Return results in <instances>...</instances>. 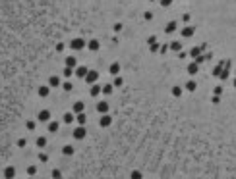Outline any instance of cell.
<instances>
[{
	"instance_id": "obj_1",
	"label": "cell",
	"mask_w": 236,
	"mask_h": 179,
	"mask_svg": "<svg viewBox=\"0 0 236 179\" xmlns=\"http://www.w3.org/2000/svg\"><path fill=\"white\" fill-rule=\"evenodd\" d=\"M85 135H87V131H85V127H83V125H78V127L74 129V139L81 141V139H85Z\"/></svg>"
},
{
	"instance_id": "obj_2",
	"label": "cell",
	"mask_w": 236,
	"mask_h": 179,
	"mask_svg": "<svg viewBox=\"0 0 236 179\" xmlns=\"http://www.w3.org/2000/svg\"><path fill=\"white\" fill-rule=\"evenodd\" d=\"M70 46L74 48V50H81V48L85 46V40H83V39H79V37H78V39H74V40H72V44H70Z\"/></svg>"
},
{
	"instance_id": "obj_3",
	"label": "cell",
	"mask_w": 236,
	"mask_h": 179,
	"mask_svg": "<svg viewBox=\"0 0 236 179\" xmlns=\"http://www.w3.org/2000/svg\"><path fill=\"white\" fill-rule=\"evenodd\" d=\"M97 77H99V73H97L95 70H91V71H87V75H85V81L91 85V83H95V81H97Z\"/></svg>"
},
{
	"instance_id": "obj_4",
	"label": "cell",
	"mask_w": 236,
	"mask_h": 179,
	"mask_svg": "<svg viewBox=\"0 0 236 179\" xmlns=\"http://www.w3.org/2000/svg\"><path fill=\"white\" fill-rule=\"evenodd\" d=\"M203 50H205V44H203V46H194L192 50H190V56H192V58H197V56H201Z\"/></svg>"
},
{
	"instance_id": "obj_5",
	"label": "cell",
	"mask_w": 236,
	"mask_h": 179,
	"mask_svg": "<svg viewBox=\"0 0 236 179\" xmlns=\"http://www.w3.org/2000/svg\"><path fill=\"white\" fill-rule=\"evenodd\" d=\"M197 71H199V64H197V62H192V64L188 66V73H190V75H196Z\"/></svg>"
},
{
	"instance_id": "obj_6",
	"label": "cell",
	"mask_w": 236,
	"mask_h": 179,
	"mask_svg": "<svg viewBox=\"0 0 236 179\" xmlns=\"http://www.w3.org/2000/svg\"><path fill=\"white\" fill-rule=\"evenodd\" d=\"M87 48H89V50H93V52L99 50V40H97V39H91V40L87 43Z\"/></svg>"
},
{
	"instance_id": "obj_7",
	"label": "cell",
	"mask_w": 236,
	"mask_h": 179,
	"mask_svg": "<svg viewBox=\"0 0 236 179\" xmlns=\"http://www.w3.org/2000/svg\"><path fill=\"white\" fill-rule=\"evenodd\" d=\"M48 120H50V112H48V110L39 112V121H48Z\"/></svg>"
},
{
	"instance_id": "obj_8",
	"label": "cell",
	"mask_w": 236,
	"mask_h": 179,
	"mask_svg": "<svg viewBox=\"0 0 236 179\" xmlns=\"http://www.w3.org/2000/svg\"><path fill=\"white\" fill-rule=\"evenodd\" d=\"M97 110H99L101 114H107V112H108V104L105 102V100H101V102L97 104Z\"/></svg>"
},
{
	"instance_id": "obj_9",
	"label": "cell",
	"mask_w": 236,
	"mask_h": 179,
	"mask_svg": "<svg viewBox=\"0 0 236 179\" xmlns=\"http://www.w3.org/2000/svg\"><path fill=\"white\" fill-rule=\"evenodd\" d=\"M87 67H85V66H79V67H76V75H78V77H85V75H87Z\"/></svg>"
},
{
	"instance_id": "obj_10",
	"label": "cell",
	"mask_w": 236,
	"mask_h": 179,
	"mask_svg": "<svg viewBox=\"0 0 236 179\" xmlns=\"http://www.w3.org/2000/svg\"><path fill=\"white\" fill-rule=\"evenodd\" d=\"M194 35V27H184V29H182V37H186V39H188V37H192Z\"/></svg>"
},
{
	"instance_id": "obj_11",
	"label": "cell",
	"mask_w": 236,
	"mask_h": 179,
	"mask_svg": "<svg viewBox=\"0 0 236 179\" xmlns=\"http://www.w3.org/2000/svg\"><path fill=\"white\" fill-rule=\"evenodd\" d=\"M48 85H50V87H58V85H60V77L52 75L50 79H48Z\"/></svg>"
},
{
	"instance_id": "obj_12",
	"label": "cell",
	"mask_w": 236,
	"mask_h": 179,
	"mask_svg": "<svg viewBox=\"0 0 236 179\" xmlns=\"http://www.w3.org/2000/svg\"><path fill=\"white\" fill-rule=\"evenodd\" d=\"M223 67H225V62L217 64V67L213 70V75H215V77H219V75H221V71H223Z\"/></svg>"
},
{
	"instance_id": "obj_13",
	"label": "cell",
	"mask_w": 236,
	"mask_h": 179,
	"mask_svg": "<svg viewBox=\"0 0 236 179\" xmlns=\"http://www.w3.org/2000/svg\"><path fill=\"white\" fill-rule=\"evenodd\" d=\"M62 152L66 154V156H72V154H74V146H72V145H66V146L62 148Z\"/></svg>"
},
{
	"instance_id": "obj_14",
	"label": "cell",
	"mask_w": 236,
	"mask_h": 179,
	"mask_svg": "<svg viewBox=\"0 0 236 179\" xmlns=\"http://www.w3.org/2000/svg\"><path fill=\"white\" fill-rule=\"evenodd\" d=\"M108 125H111V117L103 116V117H101V127H108Z\"/></svg>"
},
{
	"instance_id": "obj_15",
	"label": "cell",
	"mask_w": 236,
	"mask_h": 179,
	"mask_svg": "<svg viewBox=\"0 0 236 179\" xmlns=\"http://www.w3.org/2000/svg\"><path fill=\"white\" fill-rule=\"evenodd\" d=\"M74 112L76 114H79V112H83V102H81V100H78V102L74 104Z\"/></svg>"
},
{
	"instance_id": "obj_16",
	"label": "cell",
	"mask_w": 236,
	"mask_h": 179,
	"mask_svg": "<svg viewBox=\"0 0 236 179\" xmlns=\"http://www.w3.org/2000/svg\"><path fill=\"white\" fill-rule=\"evenodd\" d=\"M168 48H170V50H174V52H180V48H182V44H180V43H178V40H174V43H172V44H170V46H168Z\"/></svg>"
},
{
	"instance_id": "obj_17",
	"label": "cell",
	"mask_w": 236,
	"mask_h": 179,
	"mask_svg": "<svg viewBox=\"0 0 236 179\" xmlns=\"http://www.w3.org/2000/svg\"><path fill=\"white\" fill-rule=\"evenodd\" d=\"M76 64H78V62H76V58H74V56H68V58H66V66L76 67Z\"/></svg>"
},
{
	"instance_id": "obj_18",
	"label": "cell",
	"mask_w": 236,
	"mask_h": 179,
	"mask_svg": "<svg viewBox=\"0 0 236 179\" xmlns=\"http://www.w3.org/2000/svg\"><path fill=\"white\" fill-rule=\"evenodd\" d=\"M58 121H50V123H48V131H52V133H54V131H58Z\"/></svg>"
},
{
	"instance_id": "obj_19",
	"label": "cell",
	"mask_w": 236,
	"mask_h": 179,
	"mask_svg": "<svg viewBox=\"0 0 236 179\" xmlns=\"http://www.w3.org/2000/svg\"><path fill=\"white\" fill-rule=\"evenodd\" d=\"M48 92H50L48 87H39V96H48Z\"/></svg>"
},
{
	"instance_id": "obj_20",
	"label": "cell",
	"mask_w": 236,
	"mask_h": 179,
	"mask_svg": "<svg viewBox=\"0 0 236 179\" xmlns=\"http://www.w3.org/2000/svg\"><path fill=\"white\" fill-rule=\"evenodd\" d=\"M174 31H176V21H170L166 25V33H174Z\"/></svg>"
},
{
	"instance_id": "obj_21",
	"label": "cell",
	"mask_w": 236,
	"mask_h": 179,
	"mask_svg": "<svg viewBox=\"0 0 236 179\" xmlns=\"http://www.w3.org/2000/svg\"><path fill=\"white\" fill-rule=\"evenodd\" d=\"M196 81H188V83H186V91H196Z\"/></svg>"
},
{
	"instance_id": "obj_22",
	"label": "cell",
	"mask_w": 236,
	"mask_h": 179,
	"mask_svg": "<svg viewBox=\"0 0 236 179\" xmlns=\"http://www.w3.org/2000/svg\"><path fill=\"white\" fill-rule=\"evenodd\" d=\"M4 175H6V177H14V175H16V169H14V168H6Z\"/></svg>"
},
{
	"instance_id": "obj_23",
	"label": "cell",
	"mask_w": 236,
	"mask_h": 179,
	"mask_svg": "<svg viewBox=\"0 0 236 179\" xmlns=\"http://www.w3.org/2000/svg\"><path fill=\"white\" fill-rule=\"evenodd\" d=\"M118 71H120V64H112V66H111V73H112V75H116Z\"/></svg>"
},
{
	"instance_id": "obj_24",
	"label": "cell",
	"mask_w": 236,
	"mask_h": 179,
	"mask_svg": "<svg viewBox=\"0 0 236 179\" xmlns=\"http://www.w3.org/2000/svg\"><path fill=\"white\" fill-rule=\"evenodd\" d=\"M101 89H103V92H105V95H111V92H112V85H103Z\"/></svg>"
},
{
	"instance_id": "obj_25",
	"label": "cell",
	"mask_w": 236,
	"mask_h": 179,
	"mask_svg": "<svg viewBox=\"0 0 236 179\" xmlns=\"http://www.w3.org/2000/svg\"><path fill=\"white\" fill-rule=\"evenodd\" d=\"M101 91H103V89H101V87H97V85H93V87H91V95H93V96H97Z\"/></svg>"
},
{
	"instance_id": "obj_26",
	"label": "cell",
	"mask_w": 236,
	"mask_h": 179,
	"mask_svg": "<svg viewBox=\"0 0 236 179\" xmlns=\"http://www.w3.org/2000/svg\"><path fill=\"white\" fill-rule=\"evenodd\" d=\"M45 145H47V139H45V137H39V139H37V146H39V148H43Z\"/></svg>"
},
{
	"instance_id": "obj_27",
	"label": "cell",
	"mask_w": 236,
	"mask_h": 179,
	"mask_svg": "<svg viewBox=\"0 0 236 179\" xmlns=\"http://www.w3.org/2000/svg\"><path fill=\"white\" fill-rule=\"evenodd\" d=\"M172 95L174 96H180L182 95V87H172Z\"/></svg>"
},
{
	"instance_id": "obj_28",
	"label": "cell",
	"mask_w": 236,
	"mask_h": 179,
	"mask_svg": "<svg viewBox=\"0 0 236 179\" xmlns=\"http://www.w3.org/2000/svg\"><path fill=\"white\" fill-rule=\"evenodd\" d=\"M64 121H66V123H72V121H74V114H66V116H64Z\"/></svg>"
},
{
	"instance_id": "obj_29",
	"label": "cell",
	"mask_w": 236,
	"mask_h": 179,
	"mask_svg": "<svg viewBox=\"0 0 236 179\" xmlns=\"http://www.w3.org/2000/svg\"><path fill=\"white\" fill-rule=\"evenodd\" d=\"M35 127H37V123H35V121H27V129H29V131H33Z\"/></svg>"
},
{
	"instance_id": "obj_30",
	"label": "cell",
	"mask_w": 236,
	"mask_h": 179,
	"mask_svg": "<svg viewBox=\"0 0 236 179\" xmlns=\"http://www.w3.org/2000/svg\"><path fill=\"white\" fill-rule=\"evenodd\" d=\"M72 73H74V71H72V67H70V66H66V70H64V75H66V77H70Z\"/></svg>"
},
{
	"instance_id": "obj_31",
	"label": "cell",
	"mask_w": 236,
	"mask_h": 179,
	"mask_svg": "<svg viewBox=\"0 0 236 179\" xmlns=\"http://www.w3.org/2000/svg\"><path fill=\"white\" fill-rule=\"evenodd\" d=\"M78 121H79V123H85V114H78Z\"/></svg>"
},
{
	"instance_id": "obj_32",
	"label": "cell",
	"mask_w": 236,
	"mask_h": 179,
	"mask_svg": "<svg viewBox=\"0 0 236 179\" xmlns=\"http://www.w3.org/2000/svg\"><path fill=\"white\" fill-rule=\"evenodd\" d=\"M35 172H37L35 166H29V168H27V173H29V175H35Z\"/></svg>"
},
{
	"instance_id": "obj_33",
	"label": "cell",
	"mask_w": 236,
	"mask_h": 179,
	"mask_svg": "<svg viewBox=\"0 0 236 179\" xmlns=\"http://www.w3.org/2000/svg\"><path fill=\"white\" fill-rule=\"evenodd\" d=\"M215 95L221 96V95H223V87H215Z\"/></svg>"
},
{
	"instance_id": "obj_34",
	"label": "cell",
	"mask_w": 236,
	"mask_h": 179,
	"mask_svg": "<svg viewBox=\"0 0 236 179\" xmlns=\"http://www.w3.org/2000/svg\"><path fill=\"white\" fill-rule=\"evenodd\" d=\"M120 85H122V77H116L114 79V87H120Z\"/></svg>"
},
{
	"instance_id": "obj_35",
	"label": "cell",
	"mask_w": 236,
	"mask_h": 179,
	"mask_svg": "<svg viewBox=\"0 0 236 179\" xmlns=\"http://www.w3.org/2000/svg\"><path fill=\"white\" fill-rule=\"evenodd\" d=\"M62 87H64V91H72V83H64Z\"/></svg>"
},
{
	"instance_id": "obj_36",
	"label": "cell",
	"mask_w": 236,
	"mask_h": 179,
	"mask_svg": "<svg viewBox=\"0 0 236 179\" xmlns=\"http://www.w3.org/2000/svg\"><path fill=\"white\" fill-rule=\"evenodd\" d=\"M170 2L172 0H161V6H170Z\"/></svg>"
},
{
	"instance_id": "obj_37",
	"label": "cell",
	"mask_w": 236,
	"mask_h": 179,
	"mask_svg": "<svg viewBox=\"0 0 236 179\" xmlns=\"http://www.w3.org/2000/svg\"><path fill=\"white\" fill-rule=\"evenodd\" d=\"M39 160H41V162H47L48 156H45V154H39Z\"/></svg>"
},
{
	"instance_id": "obj_38",
	"label": "cell",
	"mask_w": 236,
	"mask_h": 179,
	"mask_svg": "<svg viewBox=\"0 0 236 179\" xmlns=\"http://www.w3.org/2000/svg\"><path fill=\"white\" fill-rule=\"evenodd\" d=\"M18 146H22V148H23V146H25V139H19L18 141Z\"/></svg>"
},
{
	"instance_id": "obj_39",
	"label": "cell",
	"mask_w": 236,
	"mask_h": 179,
	"mask_svg": "<svg viewBox=\"0 0 236 179\" xmlns=\"http://www.w3.org/2000/svg\"><path fill=\"white\" fill-rule=\"evenodd\" d=\"M182 21L188 23V21H190V15H188V14H184V15H182Z\"/></svg>"
},
{
	"instance_id": "obj_40",
	"label": "cell",
	"mask_w": 236,
	"mask_h": 179,
	"mask_svg": "<svg viewBox=\"0 0 236 179\" xmlns=\"http://www.w3.org/2000/svg\"><path fill=\"white\" fill-rule=\"evenodd\" d=\"M234 87H236V77H234Z\"/></svg>"
}]
</instances>
